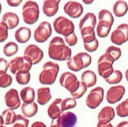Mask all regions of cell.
<instances>
[{"mask_svg": "<svg viewBox=\"0 0 128 127\" xmlns=\"http://www.w3.org/2000/svg\"><path fill=\"white\" fill-rule=\"evenodd\" d=\"M87 86L84 84L82 82H80V84H79V87L77 88V90L74 92L73 94H71L72 96V98L74 99H78V98H81L84 94L86 93L87 91Z\"/></svg>", "mask_w": 128, "mask_h": 127, "instance_id": "obj_39", "label": "cell"}, {"mask_svg": "<svg viewBox=\"0 0 128 127\" xmlns=\"http://www.w3.org/2000/svg\"><path fill=\"white\" fill-rule=\"evenodd\" d=\"M114 116H115V111L113 108L110 106H105L99 111L98 115V123H110V121L113 120Z\"/></svg>", "mask_w": 128, "mask_h": 127, "instance_id": "obj_19", "label": "cell"}, {"mask_svg": "<svg viewBox=\"0 0 128 127\" xmlns=\"http://www.w3.org/2000/svg\"><path fill=\"white\" fill-rule=\"evenodd\" d=\"M82 41H84V44L90 43L94 40H96V34H95V32H91L90 34L84 35V36H82Z\"/></svg>", "mask_w": 128, "mask_h": 127, "instance_id": "obj_43", "label": "cell"}, {"mask_svg": "<svg viewBox=\"0 0 128 127\" xmlns=\"http://www.w3.org/2000/svg\"><path fill=\"white\" fill-rule=\"evenodd\" d=\"M1 11H2V6H1V2H0V13H1Z\"/></svg>", "mask_w": 128, "mask_h": 127, "instance_id": "obj_53", "label": "cell"}, {"mask_svg": "<svg viewBox=\"0 0 128 127\" xmlns=\"http://www.w3.org/2000/svg\"><path fill=\"white\" fill-rule=\"evenodd\" d=\"M104 94V90L102 87H96L93 88L86 97V105L90 109H96L103 102Z\"/></svg>", "mask_w": 128, "mask_h": 127, "instance_id": "obj_10", "label": "cell"}, {"mask_svg": "<svg viewBox=\"0 0 128 127\" xmlns=\"http://www.w3.org/2000/svg\"><path fill=\"white\" fill-rule=\"evenodd\" d=\"M8 66H9V69L11 73H12L13 74H16L18 72H22V71L30 72L32 64V62L26 57L17 56L14 59H12L8 62Z\"/></svg>", "mask_w": 128, "mask_h": 127, "instance_id": "obj_7", "label": "cell"}, {"mask_svg": "<svg viewBox=\"0 0 128 127\" xmlns=\"http://www.w3.org/2000/svg\"><path fill=\"white\" fill-rule=\"evenodd\" d=\"M128 40V25L121 24L110 35V41L114 45L121 46Z\"/></svg>", "mask_w": 128, "mask_h": 127, "instance_id": "obj_12", "label": "cell"}, {"mask_svg": "<svg viewBox=\"0 0 128 127\" xmlns=\"http://www.w3.org/2000/svg\"><path fill=\"white\" fill-rule=\"evenodd\" d=\"M126 88L122 85H116L112 86L107 90L106 93V101L110 104H113L118 102L122 99L124 96Z\"/></svg>", "mask_w": 128, "mask_h": 127, "instance_id": "obj_14", "label": "cell"}, {"mask_svg": "<svg viewBox=\"0 0 128 127\" xmlns=\"http://www.w3.org/2000/svg\"><path fill=\"white\" fill-rule=\"evenodd\" d=\"M60 106H62V112H64V111L68 110L70 109L75 108L76 106V99L72 98V97H68V98H65L64 100L62 101Z\"/></svg>", "mask_w": 128, "mask_h": 127, "instance_id": "obj_36", "label": "cell"}, {"mask_svg": "<svg viewBox=\"0 0 128 127\" xmlns=\"http://www.w3.org/2000/svg\"><path fill=\"white\" fill-rule=\"evenodd\" d=\"M98 20L99 21H106L110 25H113L114 23V18L112 16V12L108 10L103 9L98 12Z\"/></svg>", "mask_w": 128, "mask_h": 127, "instance_id": "obj_33", "label": "cell"}, {"mask_svg": "<svg viewBox=\"0 0 128 127\" xmlns=\"http://www.w3.org/2000/svg\"><path fill=\"white\" fill-rule=\"evenodd\" d=\"M124 76H126V81L128 82V68L126 70V73H124Z\"/></svg>", "mask_w": 128, "mask_h": 127, "instance_id": "obj_51", "label": "cell"}, {"mask_svg": "<svg viewBox=\"0 0 128 127\" xmlns=\"http://www.w3.org/2000/svg\"><path fill=\"white\" fill-rule=\"evenodd\" d=\"M23 20L27 25H34L39 20V4L34 1H26L22 8Z\"/></svg>", "mask_w": 128, "mask_h": 127, "instance_id": "obj_3", "label": "cell"}, {"mask_svg": "<svg viewBox=\"0 0 128 127\" xmlns=\"http://www.w3.org/2000/svg\"><path fill=\"white\" fill-rule=\"evenodd\" d=\"M9 66H8V62L6 59L0 58V72H7Z\"/></svg>", "mask_w": 128, "mask_h": 127, "instance_id": "obj_44", "label": "cell"}, {"mask_svg": "<svg viewBox=\"0 0 128 127\" xmlns=\"http://www.w3.org/2000/svg\"><path fill=\"white\" fill-rule=\"evenodd\" d=\"M128 11V6L126 1H117L113 6V13L116 17L124 16Z\"/></svg>", "mask_w": 128, "mask_h": 127, "instance_id": "obj_28", "label": "cell"}, {"mask_svg": "<svg viewBox=\"0 0 128 127\" xmlns=\"http://www.w3.org/2000/svg\"><path fill=\"white\" fill-rule=\"evenodd\" d=\"M64 12L68 16L71 17L73 18H77L82 16L84 12V7L78 2L76 1H68L63 6Z\"/></svg>", "mask_w": 128, "mask_h": 127, "instance_id": "obj_16", "label": "cell"}, {"mask_svg": "<svg viewBox=\"0 0 128 127\" xmlns=\"http://www.w3.org/2000/svg\"><path fill=\"white\" fill-rule=\"evenodd\" d=\"M2 23L7 26L8 30L9 29H14L20 23V18L14 12H6L2 17Z\"/></svg>", "mask_w": 128, "mask_h": 127, "instance_id": "obj_21", "label": "cell"}, {"mask_svg": "<svg viewBox=\"0 0 128 127\" xmlns=\"http://www.w3.org/2000/svg\"><path fill=\"white\" fill-rule=\"evenodd\" d=\"M113 63L114 60L110 55L104 54L99 57L98 60V72L101 77L106 79L112 76L113 73Z\"/></svg>", "mask_w": 128, "mask_h": 127, "instance_id": "obj_5", "label": "cell"}, {"mask_svg": "<svg viewBox=\"0 0 128 127\" xmlns=\"http://www.w3.org/2000/svg\"><path fill=\"white\" fill-rule=\"evenodd\" d=\"M2 127H8V126H4V125H3V126Z\"/></svg>", "mask_w": 128, "mask_h": 127, "instance_id": "obj_54", "label": "cell"}, {"mask_svg": "<svg viewBox=\"0 0 128 127\" xmlns=\"http://www.w3.org/2000/svg\"><path fill=\"white\" fill-rule=\"evenodd\" d=\"M81 80L87 88H90L96 85V76L92 70H85L81 76Z\"/></svg>", "mask_w": 128, "mask_h": 127, "instance_id": "obj_25", "label": "cell"}, {"mask_svg": "<svg viewBox=\"0 0 128 127\" xmlns=\"http://www.w3.org/2000/svg\"><path fill=\"white\" fill-rule=\"evenodd\" d=\"M3 124H4V121H3V118H2V116L0 115V127H2Z\"/></svg>", "mask_w": 128, "mask_h": 127, "instance_id": "obj_50", "label": "cell"}, {"mask_svg": "<svg viewBox=\"0 0 128 127\" xmlns=\"http://www.w3.org/2000/svg\"><path fill=\"white\" fill-rule=\"evenodd\" d=\"M1 116H2L3 121H4V124L6 125L13 124L17 118V114L15 113V111L10 109L4 110Z\"/></svg>", "mask_w": 128, "mask_h": 127, "instance_id": "obj_29", "label": "cell"}, {"mask_svg": "<svg viewBox=\"0 0 128 127\" xmlns=\"http://www.w3.org/2000/svg\"><path fill=\"white\" fill-rule=\"evenodd\" d=\"M20 97L23 101V104H31L35 98V90L31 87H25L20 91Z\"/></svg>", "mask_w": 128, "mask_h": 127, "instance_id": "obj_24", "label": "cell"}, {"mask_svg": "<svg viewBox=\"0 0 128 127\" xmlns=\"http://www.w3.org/2000/svg\"><path fill=\"white\" fill-rule=\"evenodd\" d=\"M24 57L29 59L32 62V65L39 64L44 57L43 51L38 46L34 44H30L25 48Z\"/></svg>", "mask_w": 128, "mask_h": 127, "instance_id": "obj_13", "label": "cell"}, {"mask_svg": "<svg viewBox=\"0 0 128 127\" xmlns=\"http://www.w3.org/2000/svg\"><path fill=\"white\" fill-rule=\"evenodd\" d=\"M96 26V18L94 13L88 12L81 20L79 23V29L81 32V36L88 35L95 32L94 28Z\"/></svg>", "mask_w": 128, "mask_h": 127, "instance_id": "obj_9", "label": "cell"}, {"mask_svg": "<svg viewBox=\"0 0 128 127\" xmlns=\"http://www.w3.org/2000/svg\"><path fill=\"white\" fill-rule=\"evenodd\" d=\"M59 82H60V86H62L68 91H70V94H73L77 90L79 84H80V82L77 80L76 74L70 72H64L60 76Z\"/></svg>", "mask_w": 128, "mask_h": 127, "instance_id": "obj_8", "label": "cell"}, {"mask_svg": "<svg viewBox=\"0 0 128 127\" xmlns=\"http://www.w3.org/2000/svg\"><path fill=\"white\" fill-rule=\"evenodd\" d=\"M122 78H123V76H122L121 71L114 70L113 73L112 74V76H109L108 78H106V79H104V80L109 84H118V83H119L122 81Z\"/></svg>", "mask_w": 128, "mask_h": 127, "instance_id": "obj_34", "label": "cell"}, {"mask_svg": "<svg viewBox=\"0 0 128 127\" xmlns=\"http://www.w3.org/2000/svg\"><path fill=\"white\" fill-rule=\"evenodd\" d=\"M4 102L8 109L17 110L20 107V97L16 88H10L4 95Z\"/></svg>", "mask_w": 128, "mask_h": 127, "instance_id": "obj_15", "label": "cell"}, {"mask_svg": "<svg viewBox=\"0 0 128 127\" xmlns=\"http://www.w3.org/2000/svg\"><path fill=\"white\" fill-rule=\"evenodd\" d=\"M96 127H114V126L110 123H105V124L98 123V125H96Z\"/></svg>", "mask_w": 128, "mask_h": 127, "instance_id": "obj_48", "label": "cell"}, {"mask_svg": "<svg viewBox=\"0 0 128 127\" xmlns=\"http://www.w3.org/2000/svg\"><path fill=\"white\" fill-rule=\"evenodd\" d=\"M29 120L23 115L17 114V118L14 124H12V127H28Z\"/></svg>", "mask_w": 128, "mask_h": 127, "instance_id": "obj_38", "label": "cell"}, {"mask_svg": "<svg viewBox=\"0 0 128 127\" xmlns=\"http://www.w3.org/2000/svg\"><path fill=\"white\" fill-rule=\"evenodd\" d=\"M65 42L67 43V45L70 46H76L77 43V37L76 35L75 32H73L72 34L68 35V37H65Z\"/></svg>", "mask_w": 128, "mask_h": 127, "instance_id": "obj_42", "label": "cell"}, {"mask_svg": "<svg viewBox=\"0 0 128 127\" xmlns=\"http://www.w3.org/2000/svg\"><path fill=\"white\" fill-rule=\"evenodd\" d=\"M52 34V27L49 22L42 21L37 28L35 29L34 34V40L38 43H44L48 40Z\"/></svg>", "mask_w": 128, "mask_h": 127, "instance_id": "obj_11", "label": "cell"}, {"mask_svg": "<svg viewBox=\"0 0 128 127\" xmlns=\"http://www.w3.org/2000/svg\"><path fill=\"white\" fill-rule=\"evenodd\" d=\"M0 14H1V13H0Z\"/></svg>", "mask_w": 128, "mask_h": 127, "instance_id": "obj_55", "label": "cell"}, {"mask_svg": "<svg viewBox=\"0 0 128 127\" xmlns=\"http://www.w3.org/2000/svg\"><path fill=\"white\" fill-rule=\"evenodd\" d=\"M116 113L120 118L128 116V98L123 101L116 107Z\"/></svg>", "mask_w": 128, "mask_h": 127, "instance_id": "obj_31", "label": "cell"}, {"mask_svg": "<svg viewBox=\"0 0 128 127\" xmlns=\"http://www.w3.org/2000/svg\"><path fill=\"white\" fill-rule=\"evenodd\" d=\"M59 0H46L43 3L42 11L46 17H54L59 11Z\"/></svg>", "mask_w": 128, "mask_h": 127, "instance_id": "obj_18", "label": "cell"}, {"mask_svg": "<svg viewBox=\"0 0 128 127\" xmlns=\"http://www.w3.org/2000/svg\"><path fill=\"white\" fill-rule=\"evenodd\" d=\"M112 26L106 21H99L96 24V34L99 36V38H106L110 34V31L112 29Z\"/></svg>", "mask_w": 128, "mask_h": 127, "instance_id": "obj_27", "label": "cell"}, {"mask_svg": "<svg viewBox=\"0 0 128 127\" xmlns=\"http://www.w3.org/2000/svg\"><path fill=\"white\" fill-rule=\"evenodd\" d=\"M105 54L110 55V56L113 58L114 62H116V60H118L119 58H120V56H121V50H120V48H118V46H109V48L106 49V51H105Z\"/></svg>", "mask_w": 128, "mask_h": 127, "instance_id": "obj_37", "label": "cell"}, {"mask_svg": "<svg viewBox=\"0 0 128 127\" xmlns=\"http://www.w3.org/2000/svg\"><path fill=\"white\" fill-rule=\"evenodd\" d=\"M22 114L26 118H32L35 116L38 112V105L35 102H32L31 104H22L21 105Z\"/></svg>", "mask_w": 128, "mask_h": 127, "instance_id": "obj_26", "label": "cell"}, {"mask_svg": "<svg viewBox=\"0 0 128 127\" xmlns=\"http://www.w3.org/2000/svg\"><path fill=\"white\" fill-rule=\"evenodd\" d=\"M117 127H128V121H122L117 125Z\"/></svg>", "mask_w": 128, "mask_h": 127, "instance_id": "obj_49", "label": "cell"}, {"mask_svg": "<svg viewBox=\"0 0 128 127\" xmlns=\"http://www.w3.org/2000/svg\"><path fill=\"white\" fill-rule=\"evenodd\" d=\"M91 63V56L87 53H79L67 62L68 69L74 72H78L82 68L89 67Z\"/></svg>", "mask_w": 128, "mask_h": 127, "instance_id": "obj_4", "label": "cell"}, {"mask_svg": "<svg viewBox=\"0 0 128 127\" xmlns=\"http://www.w3.org/2000/svg\"><path fill=\"white\" fill-rule=\"evenodd\" d=\"M52 98L51 91L48 87H41L37 90V102L40 105L46 104Z\"/></svg>", "mask_w": 128, "mask_h": 127, "instance_id": "obj_22", "label": "cell"}, {"mask_svg": "<svg viewBox=\"0 0 128 127\" xmlns=\"http://www.w3.org/2000/svg\"><path fill=\"white\" fill-rule=\"evenodd\" d=\"M62 99L60 98H56L51 104L49 105L48 109V115L51 119L54 120L60 118V116L62 115Z\"/></svg>", "mask_w": 128, "mask_h": 127, "instance_id": "obj_20", "label": "cell"}, {"mask_svg": "<svg viewBox=\"0 0 128 127\" xmlns=\"http://www.w3.org/2000/svg\"><path fill=\"white\" fill-rule=\"evenodd\" d=\"M84 3H85L86 4H90L91 3H93V0H90V1H86V0H84Z\"/></svg>", "mask_w": 128, "mask_h": 127, "instance_id": "obj_52", "label": "cell"}, {"mask_svg": "<svg viewBox=\"0 0 128 127\" xmlns=\"http://www.w3.org/2000/svg\"><path fill=\"white\" fill-rule=\"evenodd\" d=\"M6 3L12 7H17L22 3V0H7Z\"/></svg>", "mask_w": 128, "mask_h": 127, "instance_id": "obj_45", "label": "cell"}, {"mask_svg": "<svg viewBox=\"0 0 128 127\" xmlns=\"http://www.w3.org/2000/svg\"><path fill=\"white\" fill-rule=\"evenodd\" d=\"M48 56L54 60H67L71 58L72 51L60 37H54L48 46Z\"/></svg>", "mask_w": 128, "mask_h": 127, "instance_id": "obj_1", "label": "cell"}, {"mask_svg": "<svg viewBox=\"0 0 128 127\" xmlns=\"http://www.w3.org/2000/svg\"><path fill=\"white\" fill-rule=\"evenodd\" d=\"M59 121L62 127H76L78 118L76 115L71 111H64L59 118Z\"/></svg>", "mask_w": 128, "mask_h": 127, "instance_id": "obj_17", "label": "cell"}, {"mask_svg": "<svg viewBox=\"0 0 128 127\" xmlns=\"http://www.w3.org/2000/svg\"><path fill=\"white\" fill-rule=\"evenodd\" d=\"M12 83V77L6 72H0V88H7Z\"/></svg>", "mask_w": 128, "mask_h": 127, "instance_id": "obj_35", "label": "cell"}, {"mask_svg": "<svg viewBox=\"0 0 128 127\" xmlns=\"http://www.w3.org/2000/svg\"><path fill=\"white\" fill-rule=\"evenodd\" d=\"M31 127H46V125L43 122H34V123H32V124L31 125Z\"/></svg>", "mask_w": 128, "mask_h": 127, "instance_id": "obj_46", "label": "cell"}, {"mask_svg": "<svg viewBox=\"0 0 128 127\" xmlns=\"http://www.w3.org/2000/svg\"><path fill=\"white\" fill-rule=\"evenodd\" d=\"M15 39L18 43L25 44L31 39V30L27 27H20L15 32Z\"/></svg>", "mask_w": 128, "mask_h": 127, "instance_id": "obj_23", "label": "cell"}, {"mask_svg": "<svg viewBox=\"0 0 128 127\" xmlns=\"http://www.w3.org/2000/svg\"><path fill=\"white\" fill-rule=\"evenodd\" d=\"M15 78H16V81L18 84L26 85L27 83L30 82V79H31L30 72H26V71L18 72V74H15Z\"/></svg>", "mask_w": 128, "mask_h": 127, "instance_id": "obj_32", "label": "cell"}, {"mask_svg": "<svg viewBox=\"0 0 128 127\" xmlns=\"http://www.w3.org/2000/svg\"><path fill=\"white\" fill-rule=\"evenodd\" d=\"M54 29L59 34H62L64 37H68V35L75 32V26L74 23L67 18L66 17H58L54 21Z\"/></svg>", "mask_w": 128, "mask_h": 127, "instance_id": "obj_6", "label": "cell"}, {"mask_svg": "<svg viewBox=\"0 0 128 127\" xmlns=\"http://www.w3.org/2000/svg\"><path fill=\"white\" fill-rule=\"evenodd\" d=\"M60 67L54 62H48L43 65L39 76V81L43 85H52L56 81Z\"/></svg>", "mask_w": 128, "mask_h": 127, "instance_id": "obj_2", "label": "cell"}, {"mask_svg": "<svg viewBox=\"0 0 128 127\" xmlns=\"http://www.w3.org/2000/svg\"><path fill=\"white\" fill-rule=\"evenodd\" d=\"M3 51H4V55H6V56L12 57V56H13L15 54L18 53V46L15 42L11 41V42H8V43H6V44L4 45Z\"/></svg>", "mask_w": 128, "mask_h": 127, "instance_id": "obj_30", "label": "cell"}, {"mask_svg": "<svg viewBox=\"0 0 128 127\" xmlns=\"http://www.w3.org/2000/svg\"><path fill=\"white\" fill-rule=\"evenodd\" d=\"M50 127H62L60 125V121H59V118L57 119H54L51 122V124H50Z\"/></svg>", "mask_w": 128, "mask_h": 127, "instance_id": "obj_47", "label": "cell"}, {"mask_svg": "<svg viewBox=\"0 0 128 127\" xmlns=\"http://www.w3.org/2000/svg\"><path fill=\"white\" fill-rule=\"evenodd\" d=\"M98 46H99V43H98V40H94L93 41L90 43H86V44H84V46L85 48V50L87 52H95L96 49L98 48Z\"/></svg>", "mask_w": 128, "mask_h": 127, "instance_id": "obj_41", "label": "cell"}, {"mask_svg": "<svg viewBox=\"0 0 128 127\" xmlns=\"http://www.w3.org/2000/svg\"><path fill=\"white\" fill-rule=\"evenodd\" d=\"M8 38V28L4 23L0 22V43L4 42Z\"/></svg>", "mask_w": 128, "mask_h": 127, "instance_id": "obj_40", "label": "cell"}]
</instances>
